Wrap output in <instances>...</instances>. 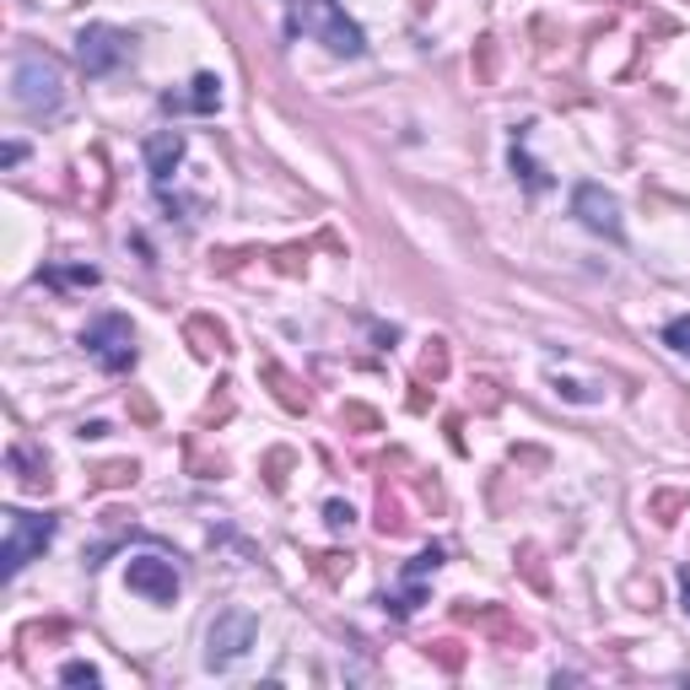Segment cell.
<instances>
[{"label": "cell", "instance_id": "6da1fadb", "mask_svg": "<svg viewBox=\"0 0 690 690\" xmlns=\"http://www.w3.org/2000/svg\"><path fill=\"white\" fill-rule=\"evenodd\" d=\"M291 33L318 38V43H324L329 54H340V60H362V54H367V33L346 16L340 0H297V5H291Z\"/></svg>", "mask_w": 690, "mask_h": 690}, {"label": "cell", "instance_id": "7a4b0ae2", "mask_svg": "<svg viewBox=\"0 0 690 690\" xmlns=\"http://www.w3.org/2000/svg\"><path fill=\"white\" fill-rule=\"evenodd\" d=\"M11 103L22 114H33V120L60 114V103H65V71L49 54H22L16 71H11Z\"/></svg>", "mask_w": 690, "mask_h": 690}, {"label": "cell", "instance_id": "3957f363", "mask_svg": "<svg viewBox=\"0 0 690 690\" xmlns=\"http://www.w3.org/2000/svg\"><path fill=\"white\" fill-rule=\"evenodd\" d=\"M81 351H87L103 373H130L136 356H140L136 324H130L125 313H98V318H87V329H81Z\"/></svg>", "mask_w": 690, "mask_h": 690}, {"label": "cell", "instance_id": "277c9868", "mask_svg": "<svg viewBox=\"0 0 690 690\" xmlns=\"http://www.w3.org/2000/svg\"><path fill=\"white\" fill-rule=\"evenodd\" d=\"M254 637H260V615H254V610H243V604L216 610V620L205 626V669L227 675V669L254 648Z\"/></svg>", "mask_w": 690, "mask_h": 690}, {"label": "cell", "instance_id": "5b68a950", "mask_svg": "<svg viewBox=\"0 0 690 690\" xmlns=\"http://www.w3.org/2000/svg\"><path fill=\"white\" fill-rule=\"evenodd\" d=\"M60 535L54 513H5V540H0V577L11 582L33 555L49 551V540Z\"/></svg>", "mask_w": 690, "mask_h": 690}, {"label": "cell", "instance_id": "8992f818", "mask_svg": "<svg viewBox=\"0 0 690 690\" xmlns=\"http://www.w3.org/2000/svg\"><path fill=\"white\" fill-rule=\"evenodd\" d=\"M76 60H81L87 76H114L120 65L136 60V33L109 27V22H87V27L76 33Z\"/></svg>", "mask_w": 690, "mask_h": 690}, {"label": "cell", "instance_id": "52a82bcc", "mask_svg": "<svg viewBox=\"0 0 690 690\" xmlns=\"http://www.w3.org/2000/svg\"><path fill=\"white\" fill-rule=\"evenodd\" d=\"M572 216H577L588 233H599V238H610V243H626L620 200H615L604 184H577V189H572Z\"/></svg>", "mask_w": 690, "mask_h": 690}, {"label": "cell", "instance_id": "ba28073f", "mask_svg": "<svg viewBox=\"0 0 690 690\" xmlns=\"http://www.w3.org/2000/svg\"><path fill=\"white\" fill-rule=\"evenodd\" d=\"M125 582H130V593L151 599V604H173L178 588H184V577H178V566L167 555H130Z\"/></svg>", "mask_w": 690, "mask_h": 690}, {"label": "cell", "instance_id": "9c48e42d", "mask_svg": "<svg viewBox=\"0 0 690 690\" xmlns=\"http://www.w3.org/2000/svg\"><path fill=\"white\" fill-rule=\"evenodd\" d=\"M216 109H222V81L211 71H200L189 92H162V114H216Z\"/></svg>", "mask_w": 690, "mask_h": 690}, {"label": "cell", "instance_id": "30bf717a", "mask_svg": "<svg viewBox=\"0 0 690 690\" xmlns=\"http://www.w3.org/2000/svg\"><path fill=\"white\" fill-rule=\"evenodd\" d=\"M184 151H189V140L178 136V130H162V136L146 140V167H151V184H156V195L178 178V162H184Z\"/></svg>", "mask_w": 690, "mask_h": 690}, {"label": "cell", "instance_id": "8fae6325", "mask_svg": "<svg viewBox=\"0 0 690 690\" xmlns=\"http://www.w3.org/2000/svg\"><path fill=\"white\" fill-rule=\"evenodd\" d=\"M524 140H529V125L513 136V151H507V162H513V173H518V184H524L529 195H545V189H551V173H545V167H540V162L524 151Z\"/></svg>", "mask_w": 690, "mask_h": 690}, {"label": "cell", "instance_id": "7c38bea8", "mask_svg": "<svg viewBox=\"0 0 690 690\" xmlns=\"http://www.w3.org/2000/svg\"><path fill=\"white\" fill-rule=\"evenodd\" d=\"M11 469H16V480H22V486H49V464H43V459H33L22 442L11 448Z\"/></svg>", "mask_w": 690, "mask_h": 690}, {"label": "cell", "instance_id": "4fadbf2b", "mask_svg": "<svg viewBox=\"0 0 690 690\" xmlns=\"http://www.w3.org/2000/svg\"><path fill=\"white\" fill-rule=\"evenodd\" d=\"M43 280L60 286V291H65V286H98V271H92V265H71V271H65V265H49Z\"/></svg>", "mask_w": 690, "mask_h": 690}, {"label": "cell", "instance_id": "5bb4252c", "mask_svg": "<svg viewBox=\"0 0 690 690\" xmlns=\"http://www.w3.org/2000/svg\"><path fill=\"white\" fill-rule=\"evenodd\" d=\"M189 335H195V340H205V346H200V356H211V351H227V329H222V324L189 318Z\"/></svg>", "mask_w": 690, "mask_h": 690}, {"label": "cell", "instance_id": "9a60e30c", "mask_svg": "<svg viewBox=\"0 0 690 690\" xmlns=\"http://www.w3.org/2000/svg\"><path fill=\"white\" fill-rule=\"evenodd\" d=\"M664 346H669V351H680V356H690V313L664 324Z\"/></svg>", "mask_w": 690, "mask_h": 690}, {"label": "cell", "instance_id": "2e32d148", "mask_svg": "<svg viewBox=\"0 0 690 690\" xmlns=\"http://www.w3.org/2000/svg\"><path fill=\"white\" fill-rule=\"evenodd\" d=\"M60 680H65V686H87V690L103 686V675H98L92 664H65V669H60Z\"/></svg>", "mask_w": 690, "mask_h": 690}, {"label": "cell", "instance_id": "e0dca14e", "mask_svg": "<svg viewBox=\"0 0 690 690\" xmlns=\"http://www.w3.org/2000/svg\"><path fill=\"white\" fill-rule=\"evenodd\" d=\"M324 518H329V529H351V518H356V513H351L346 502H329V507H324Z\"/></svg>", "mask_w": 690, "mask_h": 690}, {"label": "cell", "instance_id": "ac0fdd59", "mask_svg": "<svg viewBox=\"0 0 690 690\" xmlns=\"http://www.w3.org/2000/svg\"><path fill=\"white\" fill-rule=\"evenodd\" d=\"M22 156H27V146H22V140H5V146H0V162H5V167H16Z\"/></svg>", "mask_w": 690, "mask_h": 690}, {"label": "cell", "instance_id": "d6986e66", "mask_svg": "<svg viewBox=\"0 0 690 690\" xmlns=\"http://www.w3.org/2000/svg\"><path fill=\"white\" fill-rule=\"evenodd\" d=\"M680 604H686V615H690V561L680 566Z\"/></svg>", "mask_w": 690, "mask_h": 690}, {"label": "cell", "instance_id": "ffe728a7", "mask_svg": "<svg viewBox=\"0 0 690 690\" xmlns=\"http://www.w3.org/2000/svg\"><path fill=\"white\" fill-rule=\"evenodd\" d=\"M346 421H356V426H378V421H373V411H356V405L346 411Z\"/></svg>", "mask_w": 690, "mask_h": 690}]
</instances>
